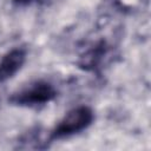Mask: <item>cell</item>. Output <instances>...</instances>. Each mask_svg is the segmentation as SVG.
I'll use <instances>...</instances> for the list:
<instances>
[{"label": "cell", "mask_w": 151, "mask_h": 151, "mask_svg": "<svg viewBox=\"0 0 151 151\" xmlns=\"http://www.w3.org/2000/svg\"><path fill=\"white\" fill-rule=\"evenodd\" d=\"M94 114L91 107L86 105L77 106L70 110L58 123V125L52 130L50 139H60L70 137L72 134L79 133L87 129L93 122Z\"/></svg>", "instance_id": "6da1fadb"}, {"label": "cell", "mask_w": 151, "mask_h": 151, "mask_svg": "<svg viewBox=\"0 0 151 151\" xmlns=\"http://www.w3.org/2000/svg\"><path fill=\"white\" fill-rule=\"evenodd\" d=\"M57 97V90L51 83L35 81L21 91L14 93L9 101L19 106H38L50 103Z\"/></svg>", "instance_id": "7a4b0ae2"}, {"label": "cell", "mask_w": 151, "mask_h": 151, "mask_svg": "<svg viewBox=\"0 0 151 151\" xmlns=\"http://www.w3.org/2000/svg\"><path fill=\"white\" fill-rule=\"evenodd\" d=\"M26 61V50L15 47L8 51L0 60V83H5L13 78L24 66Z\"/></svg>", "instance_id": "3957f363"}]
</instances>
